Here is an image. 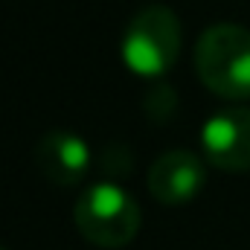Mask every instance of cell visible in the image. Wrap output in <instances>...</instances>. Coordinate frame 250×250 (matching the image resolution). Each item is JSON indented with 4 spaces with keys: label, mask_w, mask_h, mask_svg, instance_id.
<instances>
[{
    "label": "cell",
    "mask_w": 250,
    "mask_h": 250,
    "mask_svg": "<svg viewBox=\"0 0 250 250\" xmlns=\"http://www.w3.org/2000/svg\"><path fill=\"white\" fill-rule=\"evenodd\" d=\"M207 184L204 160L192 151L175 148L160 154L148 169V192L163 207H184Z\"/></svg>",
    "instance_id": "cell-5"
},
{
    "label": "cell",
    "mask_w": 250,
    "mask_h": 250,
    "mask_svg": "<svg viewBox=\"0 0 250 250\" xmlns=\"http://www.w3.org/2000/svg\"><path fill=\"white\" fill-rule=\"evenodd\" d=\"M201 143L215 169L250 172V108H227L209 117Z\"/></svg>",
    "instance_id": "cell-4"
},
{
    "label": "cell",
    "mask_w": 250,
    "mask_h": 250,
    "mask_svg": "<svg viewBox=\"0 0 250 250\" xmlns=\"http://www.w3.org/2000/svg\"><path fill=\"white\" fill-rule=\"evenodd\" d=\"M0 250H6V248H0Z\"/></svg>",
    "instance_id": "cell-7"
},
{
    "label": "cell",
    "mask_w": 250,
    "mask_h": 250,
    "mask_svg": "<svg viewBox=\"0 0 250 250\" xmlns=\"http://www.w3.org/2000/svg\"><path fill=\"white\" fill-rule=\"evenodd\" d=\"M195 70L207 90L221 99H250V29L215 23L195 44Z\"/></svg>",
    "instance_id": "cell-1"
},
{
    "label": "cell",
    "mask_w": 250,
    "mask_h": 250,
    "mask_svg": "<svg viewBox=\"0 0 250 250\" xmlns=\"http://www.w3.org/2000/svg\"><path fill=\"white\" fill-rule=\"evenodd\" d=\"M181 21L169 6H143L125 26L123 62L131 73L154 79L163 76L181 56Z\"/></svg>",
    "instance_id": "cell-3"
},
{
    "label": "cell",
    "mask_w": 250,
    "mask_h": 250,
    "mask_svg": "<svg viewBox=\"0 0 250 250\" xmlns=\"http://www.w3.org/2000/svg\"><path fill=\"white\" fill-rule=\"evenodd\" d=\"M76 230L96 248L105 250H120L134 242L140 233V204L125 192L123 187L105 181L87 187L73 209Z\"/></svg>",
    "instance_id": "cell-2"
},
{
    "label": "cell",
    "mask_w": 250,
    "mask_h": 250,
    "mask_svg": "<svg viewBox=\"0 0 250 250\" xmlns=\"http://www.w3.org/2000/svg\"><path fill=\"white\" fill-rule=\"evenodd\" d=\"M32 160H35L38 172L56 187L82 184L90 169V151H87L84 140L70 131H47L35 143Z\"/></svg>",
    "instance_id": "cell-6"
}]
</instances>
